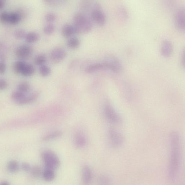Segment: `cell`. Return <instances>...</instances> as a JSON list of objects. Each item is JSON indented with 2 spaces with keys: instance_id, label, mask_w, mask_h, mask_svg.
Listing matches in <instances>:
<instances>
[{
  "instance_id": "obj_4",
  "label": "cell",
  "mask_w": 185,
  "mask_h": 185,
  "mask_svg": "<svg viewBox=\"0 0 185 185\" xmlns=\"http://www.w3.org/2000/svg\"><path fill=\"white\" fill-rule=\"evenodd\" d=\"M92 21L100 26L104 25L106 21V17L101 10V6L98 3L94 4L91 14Z\"/></svg>"
},
{
  "instance_id": "obj_31",
  "label": "cell",
  "mask_w": 185,
  "mask_h": 185,
  "mask_svg": "<svg viewBox=\"0 0 185 185\" xmlns=\"http://www.w3.org/2000/svg\"><path fill=\"white\" fill-rule=\"evenodd\" d=\"M91 6V2L89 1H83L81 3V6L84 10H88Z\"/></svg>"
},
{
  "instance_id": "obj_1",
  "label": "cell",
  "mask_w": 185,
  "mask_h": 185,
  "mask_svg": "<svg viewBox=\"0 0 185 185\" xmlns=\"http://www.w3.org/2000/svg\"><path fill=\"white\" fill-rule=\"evenodd\" d=\"M170 157L169 166V179L175 180L179 174L181 161V143L179 136L173 132L170 136Z\"/></svg>"
},
{
  "instance_id": "obj_16",
  "label": "cell",
  "mask_w": 185,
  "mask_h": 185,
  "mask_svg": "<svg viewBox=\"0 0 185 185\" xmlns=\"http://www.w3.org/2000/svg\"><path fill=\"white\" fill-rule=\"evenodd\" d=\"M39 95V92H37L34 93L30 96H26L21 101H20L18 104L20 105L28 104L34 102L36 101Z\"/></svg>"
},
{
  "instance_id": "obj_18",
  "label": "cell",
  "mask_w": 185,
  "mask_h": 185,
  "mask_svg": "<svg viewBox=\"0 0 185 185\" xmlns=\"http://www.w3.org/2000/svg\"><path fill=\"white\" fill-rule=\"evenodd\" d=\"M26 96L25 93L20 91H18L13 92L11 94V98L17 103L21 101Z\"/></svg>"
},
{
  "instance_id": "obj_11",
  "label": "cell",
  "mask_w": 185,
  "mask_h": 185,
  "mask_svg": "<svg viewBox=\"0 0 185 185\" xmlns=\"http://www.w3.org/2000/svg\"><path fill=\"white\" fill-rule=\"evenodd\" d=\"M172 44L169 41L166 40L163 42L161 47V53L163 56L169 57L172 54Z\"/></svg>"
},
{
  "instance_id": "obj_9",
  "label": "cell",
  "mask_w": 185,
  "mask_h": 185,
  "mask_svg": "<svg viewBox=\"0 0 185 185\" xmlns=\"http://www.w3.org/2000/svg\"><path fill=\"white\" fill-rule=\"evenodd\" d=\"M67 53L64 49L61 47H56L50 53V58L54 63H58L65 58Z\"/></svg>"
},
{
  "instance_id": "obj_29",
  "label": "cell",
  "mask_w": 185,
  "mask_h": 185,
  "mask_svg": "<svg viewBox=\"0 0 185 185\" xmlns=\"http://www.w3.org/2000/svg\"><path fill=\"white\" fill-rule=\"evenodd\" d=\"M10 14L6 12L2 13L1 15V21L2 23L5 24L9 23Z\"/></svg>"
},
{
  "instance_id": "obj_36",
  "label": "cell",
  "mask_w": 185,
  "mask_h": 185,
  "mask_svg": "<svg viewBox=\"0 0 185 185\" xmlns=\"http://www.w3.org/2000/svg\"><path fill=\"white\" fill-rule=\"evenodd\" d=\"M185 51L183 50L181 56V62L182 67H184L185 65Z\"/></svg>"
},
{
  "instance_id": "obj_6",
  "label": "cell",
  "mask_w": 185,
  "mask_h": 185,
  "mask_svg": "<svg viewBox=\"0 0 185 185\" xmlns=\"http://www.w3.org/2000/svg\"><path fill=\"white\" fill-rule=\"evenodd\" d=\"M109 136L111 144L115 148L121 147L124 144V139L123 136L115 129H111L109 130Z\"/></svg>"
},
{
  "instance_id": "obj_25",
  "label": "cell",
  "mask_w": 185,
  "mask_h": 185,
  "mask_svg": "<svg viewBox=\"0 0 185 185\" xmlns=\"http://www.w3.org/2000/svg\"><path fill=\"white\" fill-rule=\"evenodd\" d=\"M46 61L47 58L43 55H39L37 56L34 59V62L37 65L42 66L44 65Z\"/></svg>"
},
{
  "instance_id": "obj_10",
  "label": "cell",
  "mask_w": 185,
  "mask_h": 185,
  "mask_svg": "<svg viewBox=\"0 0 185 185\" xmlns=\"http://www.w3.org/2000/svg\"><path fill=\"white\" fill-rule=\"evenodd\" d=\"M185 10L183 8H180L176 12L175 21L176 26L178 29L181 31L185 30Z\"/></svg>"
},
{
  "instance_id": "obj_34",
  "label": "cell",
  "mask_w": 185,
  "mask_h": 185,
  "mask_svg": "<svg viewBox=\"0 0 185 185\" xmlns=\"http://www.w3.org/2000/svg\"><path fill=\"white\" fill-rule=\"evenodd\" d=\"M6 70V66L5 64L3 62L1 63L0 64V72L1 74H3L5 72Z\"/></svg>"
},
{
  "instance_id": "obj_12",
  "label": "cell",
  "mask_w": 185,
  "mask_h": 185,
  "mask_svg": "<svg viewBox=\"0 0 185 185\" xmlns=\"http://www.w3.org/2000/svg\"><path fill=\"white\" fill-rule=\"evenodd\" d=\"M82 179L83 182L85 184H88L91 182L92 179V173L91 168L86 166L83 167L82 171Z\"/></svg>"
},
{
  "instance_id": "obj_13",
  "label": "cell",
  "mask_w": 185,
  "mask_h": 185,
  "mask_svg": "<svg viewBox=\"0 0 185 185\" xmlns=\"http://www.w3.org/2000/svg\"><path fill=\"white\" fill-rule=\"evenodd\" d=\"M74 142L77 147L83 148L87 144V139L83 134L78 133L75 136Z\"/></svg>"
},
{
  "instance_id": "obj_14",
  "label": "cell",
  "mask_w": 185,
  "mask_h": 185,
  "mask_svg": "<svg viewBox=\"0 0 185 185\" xmlns=\"http://www.w3.org/2000/svg\"><path fill=\"white\" fill-rule=\"evenodd\" d=\"M61 32L63 37L66 38L71 37L75 33L73 26L69 24H65L62 28Z\"/></svg>"
},
{
  "instance_id": "obj_17",
  "label": "cell",
  "mask_w": 185,
  "mask_h": 185,
  "mask_svg": "<svg viewBox=\"0 0 185 185\" xmlns=\"http://www.w3.org/2000/svg\"><path fill=\"white\" fill-rule=\"evenodd\" d=\"M44 179L48 181H52L55 177L54 170H53L45 169L43 174Z\"/></svg>"
},
{
  "instance_id": "obj_20",
  "label": "cell",
  "mask_w": 185,
  "mask_h": 185,
  "mask_svg": "<svg viewBox=\"0 0 185 185\" xmlns=\"http://www.w3.org/2000/svg\"><path fill=\"white\" fill-rule=\"evenodd\" d=\"M20 19V15L19 13L13 12L10 14L9 23L13 24V25H16L19 23Z\"/></svg>"
},
{
  "instance_id": "obj_3",
  "label": "cell",
  "mask_w": 185,
  "mask_h": 185,
  "mask_svg": "<svg viewBox=\"0 0 185 185\" xmlns=\"http://www.w3.org/2000/svg\"><path fill=\"white\" fill-rule=\"evenodd\" d=\"M42 158L45 164V169L54 170L58 168L60 164L58 157L51 151H44L42 154Z\"/></svg>"
},
{
  "instance_id": "obj_38",
  "label": "cell",
  "mask_w": 185,
  "mask_h": 185,
  "mask_svg": "<svg viewBox=\"0 0 185 185\" xmlns=\"http://www.w3.org/2000/svg\"><path fill=\"white\" fill-rule=\"evenodd\" d=\"M32 171L35 176H38L40 174V170L38 168H34Z\"/></svg>"
},
{
  "instance_id": "obj_8",
  "label": "cell",
  "mask_w": 185,
  "mask_h": 185,
  "mask_svg": "<svg viewBox=\"0 0 185 185\" xmlns=\"http://www.w3.org/2000/svg\"><path fill=\"white\" fill-rule=\"evenodd\" d=\"M33 49L31 46L23 45L19 46L15 50V54L17 57L21 59H26L32 56Z\"/></svg>"
},
{
  "instance_id": "obj_23",
  "label": "cell",
  "mask_w": 185,
  "mask_h": 185,
  "mask_svg": "<svg viewBox=\"0 0 185 185\" xmlns=\"http://www.w3.org/2000/svg\"><path fill=\"white\" fill-rule=\"evenodd\" d=\"M39 71L41 76L45 77L49 75L51 73V70L48 66L44 65L40 66Z\"/></svg>"
},
{
  "instance_id": "obj_27",
  "label": "cell",
  "mask_w": 185,
  "mask_h": 185,
  "mask_svg": "<svg viewBox=\"0 0 185 185\" xmlns=\"http://www.w3.org/2000/svg\"><path fill=\"white\" fill-rule=\"evenodd\" d=\"M55 30L54 26L51 24L46 25L44 28V32L46 35H50L53 33Z\"/></svg>"
},
{
  "instance_id": "obj_26",
  "label": "cell",
  "mask_w": 185,
  "mask_h": 185,
  "mask_svg": "<svg viewBox=\"0 0 185 185\" xmlns=\"http://www.w3.org/2000/svg\"><path fill=\"white\" fill-rule=\"evenodd\" d=\"M30 86L27 82H24L19 84L18 86L19 91L25 93L30 91Z\"/></svg>"
},
{
  "instance_id": "obj_22",
  "label": "cell",
  "mask_w": 185,
  "mask_h": 185,
  "mask_svg": "<svg viewBox=\"0 0 185 185\" xmlns=\"http://www.w3.org/2000/svg\"><path fill=\"white\" fill-rule=\"evenodd\" d=\"M26 62L22 61H17L13 65V70L17 74H21L22 70Z\"/></svg>"
},
{
  "instance_id": "obj_30",
  "label": "cell",
  "mask_w": 185,
  "mask_h": 185,
  "mask_svg": "<svg viewBox=\"0 0 185 185\" xmlns=\"http://www.w3.org/2000/svg\"><path fill=\"white\" fill-rule=\"evenodd\" d=\"M45 19L48 22H52L55 21L56 16L54 13H48L45 15Z\"/></svg>"
},
{
  "instance_id": "obj_32",
  "label": "cell",
  "mask_w": 185,
  "mask_h": 185,
  "mask_svg": "<svg viewBox=\"0 0 185 185\" xmlns=\"http://www.w3.org/2000/svg\"><path fill=\"white\" fill-rule=\"evenodd\" d=\"M61 135V133L59 132H55V133L50 134L44 139L45 140L52 139L56 138Z\"/></svg>"
},
{
  "instance_id": "obj_33",
  "label": "cell",
  "mask_w": 185,
  "mask_h": 185,
  "mask_svg": "<svg viewBox=\"0 0 185 185\" xmlns=\"http://www.w3.org/2000/svg\"><path fill=\"white\" fill-rule=\"evenodd\" d=\"M8 86V84L4 79H1L0 81V88L1 90L5 89Z\"/></svg>"
},
{
  "instance_id": "obj_15",
  "label": "cell",
  "mask_w": 185,
  "mask_h": 185,
  "mask_svg": "<svg viewBox=\"0 0 185 185\" xmlns=\"http://www.w3.org/2000/svg\"><path fill=\"white\" fill-rule=\"evenodd\" d=\"M35 72V69L33 66L30 64L26 63L21 74L24 76L28 77L33 75Z\"/></svg>"
},
{
  "instance_id": "obj_35",
  "label": "cell",
  "mask_w": 185,
  "mask_h": 185,
  "mask_svg": "<svg viewBox=\"0 0 185 185\" xmlns=\"http://www.w3.org/2000/svg\"><path fill=\"white\" fill-rule=\"evenodd\" d=\"M109 182V179L107 177H102L100 178V182L103 184H107Z\"/></svg>"
},
{
  "instance_id": "obj_2",
  "label": "cell",
  "mask_w": 185,
  "mask_h": 185,
  "mask_svg": "<svg viewBox=\"0 0 185 185\" xmlns=\"http://www.w3.org/2000/svg\"><path fill=\"white\" fill-rule=\"evenodd\" d=\"M75 33L85 34L91 31L92 28V22L86 15L79 13L75 15L74 18Z\"/></svg>"
},
{
  "instance_id": "obj_21",
  "label": "cell",
  "mask_w": 185,
  "mask_h": 185,
  "mask_svg": "<svg viewBox=\"0 0 185 185\" xmlns=\"http://www.w3.org/2000/svg\"><path fill=\"white\" fill-rule=\"evenodd\" d=\"M39 36L37 33L31 32L26 34L25 37L26 41L28 43H32L35 42L38 40Z\"/></svg>"
},
{
  "instance_id": "obj_28",
  "label": "cell",
  "mask_w": 185,
  "mask_h": 185,
  "mask_svg": "<svg viewBox=\"0 0 185 185\" xmlns=\"http://www.w3.org/2000/svg\"><path fill=\"white\" fill-rule=\"evenodd\" d=\"M26 32L25 30L19 29L15 31L14 32V36L17 39H22L25 37L26 35Z\"/></svg>"
},
{
  "instance_id": "obj_5",
  "label": "cell",
  "mask_w": 185,
  "mask_h": 185,
  "mask_svg": "<svg viewBox=\"0 0 185 185\" xmlns=\"http://www.w3.org/2000/svg\"><path fill=\"white\" fill-rule=\"evenodd\" d=\"M104 112L105 118L110 123L114 124H117L120 122V116L114 108L109 103H107L105 105Z\"/></svg>"
},
{
  "instance_id": "obj_37",
  "label": "cell",
  "mask_w": 185,
  "mask_h": 185,
  "mask_svg": "<svg viewBox=\"0 0 185 185\" xmlns=\"http://www.w3.org/2000/svg\"><path fill=\"white\" fill-rule=\"evenodd\" d=\"M22 168L24 170L26 171H28L30 170L31 167L29 164L27 163H24L22 165Z\"/></svg>"
},
{
  "instance_id": "obj_19",
  "label": "cell",
  "mask_w": 185,
  "mask_h": 185,
  "mask_svg": "<svg viewBox=\"0 0 185 185\" xmlns=\"http://www.w3.org/2000/svg\"><path fill=\"white\" fill-rule=\"evenodd\" d=\"M80 41L76 37H72L67 41L68 47L72 49H75L78 48L80 45Z\"/></svg>"
},
{
  "instance_id": "obj_24",
  "label": "cell",
  "mask_w": 185,
  "mask_h": 185,
  "mask_svg": "<svg viewBox=\"0 0 185 185\" xmlns=\"http://www.w3.org/2000/svg\"><path fill=\"white\" fill-rule=\"evenodd\" d=\"M19 168L18 163L15 161H12L9 162L8 165V170L11 172H16L18 171Z\"/></svg>"
},
{
  "instance_id": "obj_7",
  "label": "cell",
  "mask_w": 185,
  "mask_h": 185,
  "mask_svg": "<svg viewBox=\"0 0 185 185\" xmlns=\"http://www.w3.org/2000/svg\"><path fill=\"white\" fill-rule=\"evenodd\" d=\"M102 70H108L112 71L113 67L106 59L104 62L92 64L88 66L85 69V71L87 73L90 74Z\"/></svg>"
},
{
  "instance_id": "obj_39",
  "label": "cell",
  "mask_w": 185,
  "mask_h": 185,
  "mask_svg": "<svg viewBox=\"0 0 185 185\" xmlns=\"http://www.w3.org/2000/svg\"><path fill=\"white\" fill-rule=\"evenodd\" d=\"M5 5V2L4 1H1L0 2V8H3Z\"/></svg>"
}]
</instances>
